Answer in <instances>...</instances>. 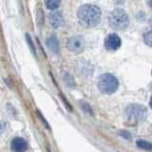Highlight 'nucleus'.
<instances>
[{"instance_id": "1", "label": "nucleus", "mask_w": 152, "mask_h": 152, "mask_svg": "<svg viewBox=\"0 0 152 152\" xmlns=\"http://www.w3.org/2000/svg\"><path fill=\"white\" fill-rule=\"evenodd\" d=\"M77 19L79 22L86 28H93L101 22L102 10L96 5L85 4L77 10Z\"/></svg>"}, {"instance_id": "2", "label": "nucleus", "mask_w": 152, "mask_h": 152, "mask_svg": "<svg viewBox=\"0 0 152 152\" xmlns=\"http://www.w3.org/2000/svg\"><path fill=\"white\" fill-rule=\"evenodd\" d=\"M119 87L118 79L112 74L105 73L102 75L98 80V88L102 94H113Z\"/></svg>"}, {"instance_id": "3", "label": "nucleus", "mask_w": 152, "mask_h": 152, "mask_svg": "<svg viewBox=\"0 0 152 152\" xmlns=\"http://www.w3.org/2000/svg\"><path fill=\"white\" fill-rule=\"evenodd\" d=\"M109 25L115 30H124L127 28L129 24V18L125 11L121 9H115L112 11L108 17Z\"/></svg>"}, {"instance_id": "4", "label": "nucleus", "mask_w": 152, "mask_h": 152, "mask_svg": "<svg viewBox=\"0 0 152 152\" xmlns=\"http://www.w3.org/2000/svg\"><path fill=\"white\" fill-rule=\"evenodd\" d=\"M125 113L129 119L137 121H144L147 117L146 107L142 104H130L125 109Z\"/></svg>"}, {"instance_id": "5", "label": "nucleus", "mask_w": 152, "mask_h": 152, "mask_svg": "<svg viewBox=\"0 0 152 152\" xmlns=\"http://www.w3.org/2000/svg\"><path fill=\"white\" fill-rule=\"evenodd\" d=\"M66 46L67 49L73 52V53H80L84 49L85 40L81 36H76L69 38Z\"/></svg>"}, {"instance_id": "6", "label": "nucleus", "mask_w": 152, "mask_h": 152, "mask_svg": "<svg viewBox=\"0 0 152 152\" xmlns=\"http://www.w3.org/2000/svg\"><path fill=\"white\" fill-rule=\"evenodd\" d=\"M121 44V40L120 37L116 34H110L104 39V46L109 51H116L118 50Z\"/></svg>"}, {"instance_id": "7", "label": "nucleus", "mask_w": 152, "mask_h": 152, "mask_svg": "<svg viewBox=\"0 0 152 152\" xmlns=\"http://www.w3.org/2000/svg\"><path fill=\"white\" fill-rule=\"evenodd\" d=\"M11 148L14 152H25L28 148V142L23 138L15 137L11 142Z\"/></svg>"}, {"instance_id": "8", "label": "nucleus", "mask_w": 152, "mask_h": 152, "mask_svg": "<svg viewBox=\"0 0 152 152\" xmlns=\"http://www.w3.org/2000/svg\"><path fill=\"white\" fill-rule=\"evenodd\" d=\"M49 22L54 29H58L63 23L62 15L58 11H53L49 15Z\"/></svg>"}, {"instance_id": "9", "label": "nucleus", "mask_w": 152, "mask_h": 152, "mask_svg": "<svg viewBox=\"0 0 152 152\" xmlns=\"http://www.w3.org/2000/svg\"><path fill=\"white\" fill-rule=\"evenodd\" d=\"M46 44L48 46L49 50L52 52L53 54L58 55L59 53V43L58 38L55 36H50L46 40Z\"/></svg>"}, {"instance_id": "10", "label": "nucleus", "mask_w": 152, "mask_h": 152, "mask_svg": "<svg viewBox=\"0 0 152 152\" xmlns=\"http://www.w3.org/2000/svg\"><path fill=\"white\" fill-rule=\"evenodd\" d=\"M60 2L61 0H45V5L48 10L55 11L59 7Z\"/></svg>"}, {"instance_id": "11", "label": "nucleus", "mask_w": 152, "mask_h": 152, "mask_svg": "<svg viewBox=\"0 0 152 152\" xmlns=\"http://www.w3.org/2000/svg\"><path fill=\"white\" fill-rule=\"evenodd\" d=\"M62 79L65 82V84L69 87H75V81H74L73 77L67 72H63L62 73Z\"/></svg>"}, {"instance_id": "12", "label": "nucleus", "mask_w": 152, "mask_h": 152, "mask_svg": "<svg viewBox=\"0 0 152 152\" xmlns=\"http://www.w3.org/2000/svg\"><path fill=\"white\" fill-rule=\"evenodd\" d=\"M80 106L81 108V110L83 111L85 114H87L89 116L93 115V110H92V108H91L90 104L88 102H86L84 101H80Z\"/></svg>"}, {"instance_id": "13", "label": "nucleus", "mask_w": 152, "mask_h": 152, "mask_svg": "<svg viewBox=\"0 0 152 152\" xmlns=\"http://www.w3.org/2000/svg\"><path fill=\"white\" fill-rule=\"evenodd\" d=\"M137 145L142 149L145 150H152V145L149 142H146L145 140H138L137 141Z\"/></svg>"}, {"instance_id": "14", "label": "nucleus", "mask_w": 152, "mask_h": 152, "mask_svg": "<svg viewBox=\"0 0 152 152\" xmlns=\"http://www.w3.org/2000/svg\"><path fill=\"white\" fill-rule=\"evenodd\" d=\"M26 40H27V43L29 45V48L31 49L32 53L34 54V56H37V52H36V47L34 45V42L32 40V37H30L29 34H26Z\"/></svg>"}, {"instance_id": "15", "label": "nucleus", "mask_w": 152, "mask_h": 152, "mask_svg": "<svg viewBox=\"0 0 152 152\" xmlns=\"http://www.w3.org/2000/svg\"><path fill=\"white\" fill-rule=\"evenodd\" d=\"M144 40H145V42L146 43L147 45L152 47V30H151V31H149V32H147L145 34Z\"/></svg>"}, {"instance_id": "16", "label": "nucleus", "mask_w": 152, "mask_h": 152, "mask_svg": "<svg viewBox=\"0 0 152 152\" xmlns=\"http://www.w3.org/2000/svg\"><path fill=\"white\" fill-rule=\"evenodd\" d=\"M37 116H38V118H39L40 120H41V121H42V124H44V126L46 127V128H48V129H50V126H49V124H48V123L46 121V120L43 118V116L41 115V113L39 112V111H37Z\"/></svg>"}, {"instance_id": "17", "label": "nucleus", "mask_w": 152, "mask_h": 152, "mask_svg": "<svg viewBox=\"0 0 152 152\" xmlns=\"http://www.w3.org/2000/svg\"><path fill=\"white\" fill-rule=\"evenodd\" d=\"M120 135L124 137L125 139H130V134L128 132H126V131H121L120 132Z\"/></svg>"}, {"instance_id": "18", "label": "nucleus", "mask_w": 152, "mask_h": 152, "mask_svg": "<svg viewBox=\"0 0 152 152\" xmlns=\"http://www.w3.org/2000/svg\"><path fill=\"white\" fill-rule=\"evenodd\" d=\"M5 131V125H4L2 123H0V135Z\"/></svg>"}, {"instance_id": "19", "label": "nucleus", "mask_w": 152, "mask_h": 152, "mask_svg": "<svg viewBox=\"0 0 152 152\" xmlns=\"http://www.w3.org/2000/svg\"><path fill=\"white\" fill-rule=\"evenodd\" d=\"M124 1H125V0H114V2L116 4H118V5H121V4H124Z\"/></svg>"}, {"instance_id": "20", "label": "nucleus", "mask_w": 152, "mask_h": 152, "mask_svg": "<svg viewBox=\"0 0 152 152\" xmlns=\"http://www.w3.org/2000/svg\"><path fill=\"white\" fill-rule=\"evenodd\" d=\"M147 4H148L149 8H151V9H152V0H148V2H147Z\"/></svg>"}, {"instance_id": "21", "label": "nucleus", "mask_w": 152, "mask_h": 152, "mask_svg": "<svg viewBox=\"0 0 152 152\" xmlns=\"http://www.w3.org/2000/svg\"><path fill=\"white\" fill-rule=\"evenodd\" d=\"M149 104H150V107L152 108V99H150V102H149Z\"/></svg>"}, {"instance_id": "22", "label": "nucleus", "mask_w": 152, "mask_h": 152, "mask_svg": "<svg viewBox=\"0 0 152 152\" xmlns=\"http://www.w3.org/2000/svg\"><path fill=\"white\" fill-rule=\"evenodd\" d=\"M151 74H152V71H151Z\"/></svg>"}]
</instances>
